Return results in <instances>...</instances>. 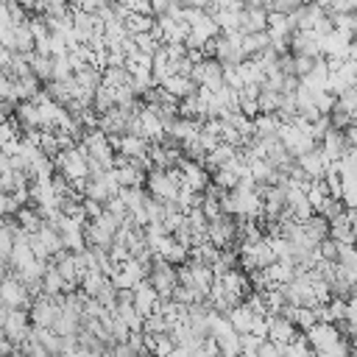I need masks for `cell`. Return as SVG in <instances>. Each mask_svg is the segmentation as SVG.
<instances>
[{
  "label": "cell",
  "instance_id": "cell-1",
  "mask_svg": "<svg viewBox=\"0 0 357 357\" xmlns=\"http://www.w3.org/2000/svg\"><path fill=\"white\" fill-rule=\"evenodd\" d=\"M178 284L187 287V290H192L198 296V301H206L209 293H212V287H215V271L209 265H204V262L190 259V262H184L178 268Z\"/></svg>",
  "mask_w": 357,
  "mask_h": 357
},
{
  "label": "cell",
  "instance_id": "cell-2",
  "mask_svg": "<svg viewBox=\"0 0 357 357\" xmlns=\"http://www.w3.org/2000/svg\"><path fill=\"white\" fill-rule=\"evenodd\" d=\"M145 187H148V195L156 201H176L178 190H181V173H178V167H173V170L153 167L145 176Z\"/></svg>",
  "mask_w": 357,
  "mask_h": 357
},
{
  "label": "cell",
  "instance_id": "cell-3",
  "mask_svg": "<svg viewBox=\"0 0 357 357\" xmlns=\"http://www.w3.org/2000/svg\"><path fill=\"white\" fill-rule=\"evenodd\" d=\"M206 50L223 67H234V64H240L245 59V53H243V33L240 31L237 33H220V36H215Z\"/></svg>",
  "mask_w": 357,
  "mask_h": 357
},
{
  "label": "cell",
  "instance_id": "cell-4",
  "mask_svg": "<svg viewBox=\"0 0 357 357\" xmlns=\"http://www.w3.org/2000/svg\"><path fill=\"white\" fill-rule=\"evenodd\" d=\"M28 240H31V248H33L36 259H45V262H50L56 254H61V251H64L61 234H59L50 223H42V229H39V231H33V234H28Z\"/></svg>",
  "mask_w": 357,
  "mask_h": 357
},
{
  "label": "cell",
  "instance_id": "cell-5",
  "mask_svg": "<svg viewBox=\"0 0 357 357\" xmlns=\"http://www.w3.org/2000/svg\"><path fill=\"white\" fill-rule=\"evenodd\" d=\"M59 296H47V293H36L33 301H31V324L39 326V329H53L56 318H59Z\"/></svg>",
  "mask_w": 357,
  "mask_h": 357
},
{
  "label": "cell",
  "instance_id": "cell-6",
  "mask_svg": "<svg viewBox=\"0 0 357 357\" xmlns=\"http://www.w3.org/2000/svg\"><path fill=\"white\" fill-rule=\"evenodd\" d=\"M31 301H33L31 298V290H28V284L20 276L8 273L0 282V304H6L11 310H31Z\"/></svg>",
  "mask_w": 357,
  "mask_h": 357
},
{
  "label": "cell",
  "instance_id": "cell-7",
  "mask_svg": "<svg viewBox=\"0 0 357 357\" xmlns=\"http://www.w3.org/2000/svg\"><path fill=\"white\" fill-rule=\"evenodd\" d=\"M148 282H151L153 290L162 296V301H167V298H173V293H176V287H178V271H176L173 265L162 262V259H153V265H151V271H148Z\"/></svg>",
  "mask_w": 357,
  "mask_h": 357
},
{
  "label": "cell",
  "instance_id": "cell-8",
  "mask_svg": "<svg viewBox=\"0 0 357 357\" xmlns=\"http://www.w3.org/2000/svg\"><path fill=\"white\" fill-rule=\"evenodd\" d=\"M190 78L195 81V86H206V89H212V92H218V89L226 86V81H223V64H220L218 59H204V61H198V64L192 67Z\"/></svg>",
  "mask_w": 357,
  "mask_h": 357
},
{
  "label": "cell",
  "instance_id": "cell-9",
  "mask_svg": "<svg viewBox=\"0 0 357 357\" xmlns=\"http://www.w3.org/2000/svg\"><path fill=\"white\" fill-rule=\"evenodd\" d=\"M206 240L215 245V248H231V243L237 240V223L231 215H220L215 220H209L206 226Z\"/></svg>",
  "mask_w": 357,
  "mask_h": 357
},
{
  "label": "cell",
  "instance_id": "cell-10",
  "mask_svg": "<svg viewBox=\"0 0 357 357\" xmlns=\"http://www.w3.org/2000/svg\"><path fill=\"white\" fill-rule=\"evenodd\" d=\"M117 156L128 159V162H145L148 159V151H151V142L142 139L139 134H123L117 139H112Z\"/></svg>",
  "mask_w": 357,
  "mask_h": 357
},
{
  "label": "cell",
  "instance_id": "cell-11",
  "mask_svg": "<svg viewBox=\"0 0 357 357\" xmlns=\"http://www.w3.org/2000/svg\"><path fill=\"white\" fill-rule=\"evenodd\" d=\"M351 42H354L351 36H346V33H340V31L332 28L326 36H321V56L326 61H343L349 56Z\"/></svg>",
  "mask_w": 357,
  "mask_h": 357
},
{
  "label": "cell",
  "instance_id": "cell-12",
  "mask_svg": "<svg viewBox=\"0 0 357 357\" xmlns=\"http://www.w3.org/2000/svg\"><path fill=\"white\" fill-rule=\"evenodd\" d=\"M296 332H298V326H296L287 315H271V318H268V340H271V343H276V346L284 349V346H290V343L298 337Z\"/></svg>",
  "mask_w": 357,
  "mask_h": 357
},
{
  "label": "cell",
  "instance_id": "cell-13",
  "mask_svg": "<svg viewBox=\"0 0 357 357\" xmlns=\"http://www.w3.org/2000/svg\"><path fill=\"white\" fill-rule=\"evenodd\" d=\"M178 173H181V187L187 190H195V192H204L209 187V173L201 162H192V159H184L178 165Z\"/></svg>",
  "mask_w": 357,
  "mask_h": 357
},
{
  "label": "cell",
  "instance_id": "cell-14",
  "mask_svg": "<svg viewBox=\"0 0 357 357\" xmlns=\"http://www.w3.org/2000/svg\"><path fill=\"white\" fill-rule=\"evenodd\" d=\"M134 307H137V312L142 315V318H151L153 312H159V307H162V296L153 290V284L145 279V282H139L137 287H134Z\"/></svg>",
  "mask_w": 357,
  "mask_h": 357
},
{
  "label": "cell",
  "instance_id": "cell-15",
  "mask_svg": "<svg viewBox=\"0 0 357 357\" xmlns=\"http://www.w3.org/2000/svg\"><path fill=\"white\" fill-rule=\"evenodd\" d=\"M290 50H293V56L321 59V36H318L315 31H293V36H290Z\"/></svg>",
  "mask_w": 357,
  "mask_h": 357
},
{
  "label": "cell",
  "instance_id": "cell-16",
  "mask_svg": "<svg viewBox=\"0 0 357 357\" xmlns=\"http://www.w3.org/2000/svg\"><path fill=\"white\" fill-rule=\"evenodd\" d=\"M296 165H298V170L310 178V181H318V178H324V173L329 170V159L324 156V151L321 148H312L310 153H304V156H298L296 159Z\"/></svg>",
  "mask_w": 357,
  "mask_h": 357
},
{
  "label": "cell",
  "instance_id": "cell-17",
  "mask_svg": "<svg viewBox=\"0 0 357 357\" xmlns=\"http://www.w3.org/2000/svg\"><path fill=\"white\" fill-rule=\"evenodd\" d=\"M226 315H229V324H231V329H234L237 335H251V329H254V324H257V318H259V312H254L245 298H243L231 312H226Z\"/></svg>",
  "mask_w": 357,
  "mask_h": 357
},
{
  "label": "cell",
  "instance_id": "cell-18",
  "mask_svg": "<svg viewBox=\"0 0 357 357\" xmlns=\"http://www.w3.org/2000/svg\"><path fill=\"white\" fill-rule=\"evenodd\" d=\"M351 226H354V215L349 209H343L340 215H335L329 220V234L335 243L340 245H354V234H351Z\"/></svg>",
  "mask_w": 357,
  "mask_h": 357
},
{
  "label": "cell",
  "instance_id": "cell-19",
  "mask_svg": "<svg viewBox=\"0 0 357 357\" xmlns=\"http://www.w3.org/2000/svg\"><path fill=\"white\" fill-rule=\"evenodd\" d=\"M318 148L324 151V156H326L329 162H337V159H340V156L349 151V142H346V134H343V131H337V128H329V131L321 137Z\"/></svg>",
  "mask_w": 357,
  "mask_h": 357
},
{
  "label": "cell",
  "instance_id": "cell-20",
  "mask_svg": "<svg viewBox=\"0 0 357 357\" xmlns=\"http://www.w3.org/2000/svg\"><path fill=\"white\" fill-rule=\"evenodd\" d=\"M268 31V11L259 6H245L240 11V33H257Z\"/></svg>",
  "mask_w": 357,
  "mask_h": 357
},
{
  "label": "cell",
  "instance_id": "cell-21",
  "mask_svg": "<svg viewBox=\"0 0 357 357\" xmlns=\"http://www.w3.org/2000/svg\"><path fill=\"white\" fill-rule=\"evenodd\" d=\"M159 86H162L170 98H176V100H184V98H190V95L198 89L190 75H170V78H165Z\"/></svg>",
  "mask_w": 357,
  "mask_h": 357
},
{
  "label": "cell",
  "instance_id": "cell-22",
  "mask_svg": "<svg viewBox=\"0 0 357 357\" xmlns=\"http://www.w3.org/2000/svg\"><path fill=\"white\" fill-rule=\"evenodd\" d=\"M240 151L234 148V145H229V142H218L209 153H206V159H204V165L212 170V173H218V170H223L234 156H237Z\"/></svg>",
  "mask_w": 357,
  "mask_h": 357
},
{
  "label": "cell",
  "instance_id": "cell-23",
  "mask_svg": "<svg viewBox=\"0 0 357 357\" xmlns=\"http://www.w3.org/2000/svg\"><path fill=\"white\" fill-rule=\"evenodd\" d=\"M282 120L276 114H257L254 117V137L257 139H279Z\"/></svg>",
  "mask_w": 357,
  "mask_h": 357
},
{
  "label": "cell",
  "instance_id": "cell-24",
  "mask_svg": "<svg viewBox=\"0 0 357 357\" xmlns=\"http://www.w3.org/2000/svg\"><path fill=\"white\" fill-rule=\"evenodd\" d=\"M301 84H307V86H312V89H326V92H329V64H326L324 56L315 59L312 70L301 78Z\"/></svg>",
  "mask_w": 357,
  "mask_h": 357
},
{
  "label": "cell",
  "instance_id": "cell-25",
  "mask_svg": "<svg viewBox=\"0 0 357 357\" xmlns=\"http://www.w3.org/2000/svg\"><path fill=\"white\" fill-rule=\"evenodd\" d=\"M28 67L31 73L39 78V81H53V56H45V53H28Z\"/></svg>",
  "mask_w": 357,
  "mask_h": 357
},
{
  "label": "cell",
  "instance_id": "cell-26",
  "mask_svg": "<svg viewBox=\"0 0 357 357\" xmlns=\"http://www.w3.org/2000/svg\"><path fill=\"white\" fill-rule=\"evenodd\" d=\"M268 47H271V36H268V31L243 33V53H245V59H254V56H259V53L268 50Z\"/></svg>",
  "mask_w": 357,
  "mask_h": 357
},
{
  "label": "cell",
  "instance_id": "cell-27",
  "mask_svg": "<svg viewBox=\"0 0 357 357\" xmlns=\"http://www.w3.org/2000/svg\"><path fill=\"white\" fill-rule=\"evenodd\" d=\"M301 229H304V234L318 245L321 240H326L329 237V220L326 218H321L318 212L312 215V218H307V220H301Z\"/></svg>",
  "mask_w": 357,
  "mask_h": 357
},
{
  "label": "cell",
  "instance_id": "cell-28",
  "mask_svg": "<svg viewBox=\"0 0 357 357\" xmlns=\"http://www.w3.org/2000/svg\"><path fill=\"white\" fill-rule=\"evenodd\" d=\"M123 25H126V33H128V36H139V33L153 31L156 17H151V14H131V11H128V17H126Z\"/></svg>",
  "mask_w": 357,
  "mask_h": 357
},
{
  "label": "cell",
  "instance_id": "cell-29",
  "mask_svg": "<svg viewBox=\"0 0 357 357\" xmlns=\"http://www.w3.org/2000/svg\"><path fill=\"white\" fill-rule=\"evenodd\" d=\"M284 95L279 89H271V86H259V114H276L279 106H282Z\"/></svg>",
  "mask_w": 357,
  "mask_h": 357
},
{
  "label": "cell",
  "instance_id": "cell-30",
  "mask_svg": "<svg viewBox=\"0 0 357 357\" xmlns=\"http://www.w3.org/2000/svg\"><path fill=\"white\" fill-rule=\"evenodd\" d=\"M17 220H20V229H22V231H28V234L39 231V229H42V223H45V218H42L33 206H22V209L17 212Z\"/></svg>",
  "mask_w": 357,
  "mask_h": 357
},
{
  "label": "cell",
  "instance_id": "cell-31",
  "mask_svg": "<svg viewBox=\"0 0 357 357\" xmlns=\"http://www.w3.org/2000/svg\"><path fill=\"white\" fill-rule=\"evenodd\" d=\"M335 109H340V112H346L354 123H357V86H351V89H343L340 95H337V103H335Z\"/></svg>",
  "mask_w": 357,
  "mask_h": 357
},
{
  "label": "cell",
  "instance_id": "cell-32",
  "mask_svg": "<svg viewBox=\"0 0 357 357\" xmlns=\"http://www.w3.org/2000/svg\"><path fill=\"white\" fill-rule=\"evenodd\" d=\"M282 357H315V351L310 349V343L304 337H296L290 346L282 349Z\"/></svg>",
  "mask_w": 357,
  "mask_h": 357
},
{
  "label": "cell",
  "instance_id": "cell-33",
  "mask_svg": "<svg viewBox=\"0 0 357 357\" xmlns=\"http://www.w3.org/2000/svg\"><path fill=\"white\" fill-rule=\"evenodd\" d=\"M337 173L340 176H349V173H357V148H349L337 162H335Z\"/></svg>",
  "mask_w": 357,
  "mask_h": 357
},
{
  "label": "cell",
  "instance_id": "cell-34",
  "mask_svg": "<svg viewBox=\"0 0 357 357\" xmlns=\"http://www.w3.org/2000/svg\"><path fill=\"white\" fill-rule=\"evenodd\" d=\"M318 257H321L324 262H337V243H335L332 237L321 240V243H318Z\"/></svg>",
  "mask_w": 357,
  "mask_h": 357
},
{
  "label": "cell",
  "instance_id": "cell-35",
  "mask_svg": "<svg viewBox=\"0 0 357 357\" xmlns=\"http://www.w3.org/2000/svg\"><path fill=\"white\" fill-rule=\"evenodd\" d=\"M304 3L301 0H271V11H279V14H293V11H298Z\"/></svg>",
  "mask_w": 357,
  "mask_h": 357
},
{
  "label": "cell",
  "instance_id": "cell-36",
  "mask_svg": "<svg viewBox=\"0 0 357 357\" xmlns=\"http://www.w3.org/2000/svg\"><path fill=\"white\" fill-rule=\"evenodd\" d=\"M176 3H178V0H151V14H153V17H165Z\"/></svg>",
  "mask_w": 357,
  "mask_h": 357
},
{
  "label": "cell",
  "instance_id": "cell-37",
  "mask_svg": "<svg viewBox=\"0 0 357 357\" xmlns=\"http://www.w3.org/2000/svg\"><path fill=\"white\" fill-rule=\"evenodd\" d=\"M257 357H282V346H276V343H271V340H262Z\"/></svg>",
  "mask_w": 357,
  "mask_h": 357
},
{
  "label": "cell",
  "instance_id": "cell-38",
  "mask_svg": "<svg viewBox=\"0 0 357 357\" xmlns=\"http://www.w3.org/2000/svg\"><path fill=\"white\" fill-rule=\"evenodd\" d=\"M14 56H17V53H11L8 47H3V45H0V73H6V70L11 67V61H14Z\"/></svg>",
  "mask_w": 357,
  "mask_h": 357
},
{
  "label": "cell",
  "instance_id": "cell-39",
  "mask_svg": "<svg viewBox=\"0 0 357 357\" xmlns=\"http://www.w3.org/2000/svg\"><path fill=\"white\" fill-rule=\"evenodd\" d=\"M343 134H346V142H349V148H357V123H351V126H349Z\"/></svg>",
  "mask_w": 357,
  "mask_h": 357
},
{
  "label": "cell",
  "instance_id": "cell-40",
  "mask_svg": "<svg viewBox=\"0 0 357 357\" xmlns=\"http://www.w3.org/2000/svg\"><path fill=\"white\" fill-rule=\"evenodd\" d=\"M11 103L8 100H0V123H6V120H11Z\"/></svg>",
  "mask_w": 357,
  "mask_h": 357
},
{
  "label": "cell",
  "instance_id": "cell-41",
  "mask_svg": "<svg viewBox=\"0 0 357 357\" xmlns=\"http://www.w3.org/2000/svg\"><path fill=\"white\" fill-rule=\"evenodd\" d=\"M351 234H354V245H357V218H354V226H351Z\"/></svg>",
  "mask_w": 357,
  "mask_h": 357
},
{
  "label": "cell",
  "instance_id": "cell-42",
  "mask_svg": "<svg viewBox=\"0 0 357 357\" xmlns=\"http://www.w3.org/2000/svg\"><path fill=\"white\" fill-rule=\"evenodd\" d=\"M354 36H357V33H354Z\"/></svg>",
  "mask_w": 357,
  "mask_h": 357
}]
</instances>
